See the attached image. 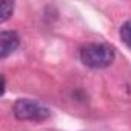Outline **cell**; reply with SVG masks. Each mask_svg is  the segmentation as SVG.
<instances>
[{
    "label": "cell",
    "mask_w": 131,
    "mask_h": 131,
    "mask_svg": "<svg viewBox=\"0 0 131 131\" xmlns=\"http://www.w3.org/2000/svg\"><path fill=\"white\" fill-rule=\"evenodd\" d=\"M120 39L131 49V20H126L122 25V28H120Z\"/></svg>",
    "instance_id": "cell-4"
},
{
    "label": "cell",
    "mask_w": 131,
    "mask_h": 131,
    "mask_svg": "<svg viewBox=\"0 0 131 131\" xmlns=\"http://www.w3.org/2000/svg\"><path fill=\"white\" fill-rule=\"evenodd\" d=\"M14 116L20 120H32V122H42L49 117V108L42 105L40 102L31 100V99H19L13 106Z\"/></svg>",
    "instance_id": "cell-2"
},
{
    "label": "cell",
    "mask_w": 131,
    "mask_h": 131,
    "mask_svg": "<svg viewBox=\"0 0 131 131\" xmlns=\"http://www.w3.org/2000/svg\"><path fill=\"white\" fill-rule=\"evenodd\" d=\"M80 60L90 68L102 70L113 63L114 49L105 43H90L80 49Z\"/></svg>",
    "instance_id": "cell-1"
},
{
    "label": "cell",
    "mask_w": 131,
    "mask_h": 131,
    "mask_svg": "<svg viewBox=\"0 0 131 131\" xmlns=\"http://www.w3.org/2000/svg\"><path fill=\"white\" fill-rule=\"evenodd\" d=\"M14 11V3L13 2H2V13H0V20L5 22L13 16Z\"/></svg>",
    "instance_id": "cell-5"
},
{
    "label": "cell",
    "mask_w": 131,
    "mask_h": 131,
    "mask_svg": "<svg viewBox=\"0 0 131 131\" xmlns=\"http://www.w3.org/2000/svg\"><path fill=\"white\" fill-rule=\"evenodd\" d=\"M20 43V37L16 31H3L0 34V59L13 54Z\"/></svg>",
    "instance_id": "cell-3"
}]
</instances>
